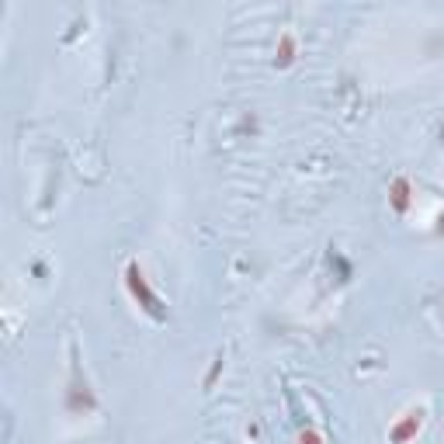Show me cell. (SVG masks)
Returning a JSON list of instances; mask_svg holds the SVG:
<instances>
[{"mask_svg":"<svg viewBox=\"0 0 444 444\" xmlns=\"http://www.w3.org/2000/svg\"><path fill=\"white\" fill-rule=\"evenodd\" d=\"M278 52H281V63H292V52H295L292 35H285V38H281V49H278Z\"/></svg>","mask_w":444,"mask_h":444,"instance_id":"obj_4","label":"cell"},{"mask_svg":"<svg viewBox=\"0 0 444 444\" xmlns=\"http://www.w3.org/2000/svg\"><path fill=\"white\" fill-rule=\"evenodd\" d=\"M420 424H424V413L417 410V413H410V417H406L399 427H392V434H389V438H392L396 444H406L413 434H417V431H420Z\"/></svg>","mask_w":444,"mask_h":444,"instance_id":"obj_1","label":"cell"},{"mask_svg":"<svg viewBox=\"0 0 444 444\" xmlns=\"http://www.w3.org/2000/svg\"><path fill=\"white\" fill-rule=\"evenodd\" d=\"M392 208L396 212H410V184L403 178L392 184Z\"/></svg>","mask_w":444,"mask_h":444,"instance_id":"obj_3","label":"cell"},{"mask_svg":"<svg viewBox=\"0 0 444 444\" xmlns=\"http://www.w3.org/2000/svg\"><path fill=\"white\" fill-rule=\"evenodd\" d=\"M129 288H132V295L139 299L143 295V302H146V309H157V299L150 295V288H146V281H143V271L132 264L129 267Z\"/></svg>","mask_w":444,"mask_h":444,"instance_id":"obj_2","label":"cell"},{"mask_svg":"<svg viewBox=\"0 0 444 444\" xmlns=\"http://www.w3.org/2000/svg\"><path fill=\"white\" fill-rule=\"evenodd\" d=\"M302 444H320V438H316V434L309 431V434H302Z\"/></svg>","mask_w":444,"mask_h":444,"instance_id":"obj_5","label":"cell"}]
</instances>
